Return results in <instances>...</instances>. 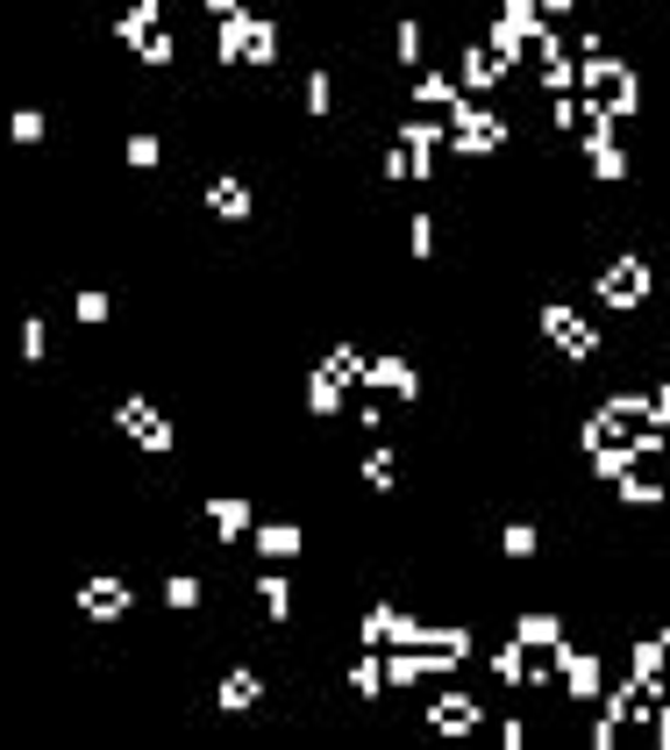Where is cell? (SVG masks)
Segmentation results:
<instances>
[{
    "label": "cell",
    "mask_w": 670,
    "mask_h": 750,
    "mask_svg": "<svg viewBox=\"0 0 670 750\" xmlns=\"http://www.w3.org/2000/svg\"><path fill=\"white\" fill-rule=\"evenodd\" d=\"M542 329H550L556 351H563V357H577V365H592V357H599V336H592V329L577 322L571 308H550V314H542Z\"/></svg>",
    "instance_id": "6da1fadb"
},
{
    "label": "cell",
    "mask_w": 670,
    "mask_h": 750,
    "mask_svg": "<svg viewBox=\"0 0 670 750\" xmlns=\"http://www.w3.org/2000/svg\"><path fill=\"white\" fill-rule=\"evenodd\" d=\"M536 550V529H507V558H528Z\"/></svg>",
    "instance_id": "277c9868"
},
{
    "label": "cell",
    "mask_w": 670,
    "mask_h": 750,
    "mask_svg": "<svg viewBox=\"0 0 670 750\" xmlns=\"http://www.w3.org/2000/svg\"><path fill=\"white\" fill-rule=\"evenodd\" d=\"M435 722H443V729H471V722H478V708H471V700H443Z\"/></svg>",
    "instance_id": "3957f363"
},
{
    "label": "cell",
    "mask_w": 670,
    "mask_h": 750,
    "mask_svg": "<svg viewBox=\"0 0 670 750\" xmlns=\"http://www.w3.org/2000/svg\"><path fill=\"white\" fill-rule=\"evenodd\" d=\"M599 293L614 300V308H642V293H649V272H642V258H620L614 272L599 279Z\"/></svg>",
    "instance_id": "7a4b0ae2"
}]
</instances>
